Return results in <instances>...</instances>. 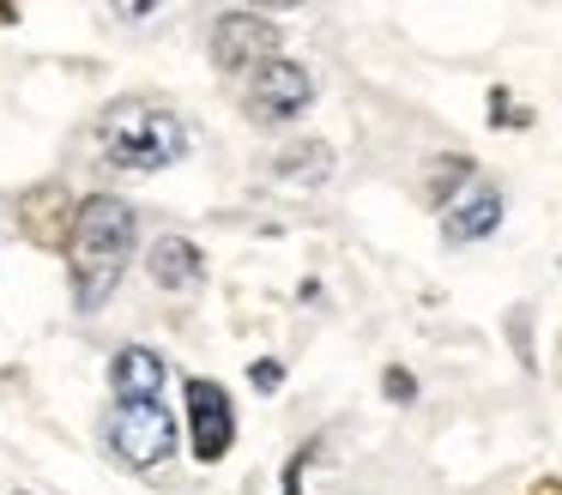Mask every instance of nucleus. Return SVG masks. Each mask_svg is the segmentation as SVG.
I'll return each mask as SVG.
<instances>
[{"label":"nucleus","instance_id":"obj_1","mask_svg":"<svg viewBox=\"0 0 562 495\" xmlns=\"http://www.w3.org/2000/svg\"><path fill=\"white\" fill-rule=\"evenodd\" d=\"M134 236H139V217L127 200L115 193H91V200L74 205V236H67V260H74V302L79 314L103 308L122 278L127 254H134Z\"/></svg>","mask_w":562,"mask_h":495},{"label":"nucleus","instance_id":"obj_2","mask_svg":"<svg viewBox=\"0 0 562 495\" xmlns=\"http://www.w3.org/2000/svg\"><path fill=\"white\" fill-rule=\"evenodd\" d=\"M91 139H98L103 164L115 169H170L188 157L194 133L176 115L170 103H151V97H115L98 121H91Z\"/></svg>","mask_w":562,"mask_h":495},{"label":"nucleus","instance_id":"obj_3","mask_svg":"<svg viewBox=\"0 0 562 495\" xmlns=\"http://www.w3.org/2000/svg\"><path fill=\"white\" fill-rule=\"evenodd\" d=\"M103 429H110V447H115V453H122L127 465H139V471L164 465V459L176 453V423H170V410H164L158 398L115 405Z\"/></svg>","mask_w":562,"mask_h":495},{"label":"nucleus","instance_id":"obj_4","mask_svg":"<svg viewBox=\"0 0 562 495\" xmlns=\"http://www.w3.org/2000/svg\"><path fill=\"white\" fill-rule=\"evenodd\" d=\"M279 48H284V36L267 12H224L212 24V60L224 72H260L267 60H279Z\"/></svg>","mask_w":562,"mask_h":495},{"label":"nucleus","instance_id":"obj_5","mask_svg":"<svg viewBox=\"0 0 562 495\" xmlns=\"http://www.w3.org/2000/svg\"><path fill=\"white\" fill-rule=\"evenodd\" d=\"M315 103V79H308V67H296V60H267L260 72H248V115L267 121V127H284V121H296L303 109Z\"/></svg>","mask_w":562,"mask_h":495},{"label":"nucleus","instance_id":"obj_6","mask_svg":"<svg viewBox=\"0 0 562 495\" xmlns=\"http://www.w3.org/2000/svg\"><path fill=\"white\" fill-rule=\"evenodd\" d=\"M231 441H236L231 393H224L218 381H206V374H194V381H188V447H194L200 465H218V459L231 453Z\"/></svg>","mask_w":562,"mask_h":495},{"label":"nucleus","instance_id":"obj_7","mask_svg":"<svg viewBox=\"0 0 562 495\" xmlns=\"http://www.w3.org/2000/svg\"><path fill=\"white\" fill-rule=\"evenodd\" d=\"M496 224H502V193L490 181H465L460 200H448V212H441V236L448 241H484L496 236Z\"/></svg>","mask_w":562,"mask_h":495},{"label":"nucleus","instance_id":"obj_8","mask_svg":"<svg viewBox=\"0 0 562 495\" xmlns=\"http://www.w3.org/2000/svg\"><path fill=\"white\" fill-rule=\"evenodd\" d=\"M19 224H25V236L43 241V248H67V236H74V200H67L61 181L31 188L25 200H19Z\"/></svg>","mask_w":562,"mask_h":495},{"label":"nucleus","instance_id":"obj_9","mask_svg":"<svg viewBox=\"0 0 562 495\" xmlns=\"http://www.w3.org/2000/svg\"><path fill=\"white\" fill-rule=\"evenodd\" d=\"M110 381H115V405L158 398L164 393V357H158V350H146V345H127V350H115Z\"/></svg>","mask_w":562,"mask_h":495},{"label":"nucleus","instance_id":"obj_10","mask_svg":"<svg viewBox=\"0 0 562 495\" xmlns=\"http://www.w3.org/2000/svg\"><path fill=\"white\" fill-rule=\"evenodd\" d=\"M200 248L188 236H158L146 248V272H151V284H164V290H188L200 278Z\"/></svg>","mask_w":562,"mask_h":495},{"label":"nucleus","instance_id":"obj_11","mask_svg":"<svg viewBox=\"0 0 562 495\" xmlns=\"http://www.w3.org/2000/svg\"><path fill=\"white\" fill-rule=\"evenodd\" d=\"M272 169H279L284 181H303V188H321L327 181V169H333V151L321 139H303V145H291V151H279L272 157Z\"/></svg>","mask_w":562,"mask_h":495},{"label":"nucleus","instance_id":"obj_12","mask_svg":"<svg viewBox=\"0 0 562 495\" xmlns=\"http://www.w3.org/2000/svg\"><path fill=\"white\" fill-rule=\"evenodd\" d=\"M448 181H472V164H465V157H441L436 169H429V200H448Z\"/></svg>","mask_w":562,"mask_h":495},{"label":"nucleus","instance_id":"obj_13","mask_svg":"<svg viewBox=\"0 0 562 495\" xmlns=\"http://www.w3.org/2000/svg\"><path fill=\"white\" fill-rule=\"evenodd\" d=\"M381 381H387V398H393V405H412V398H417V381H412V369H387Z\"/></svg>","mask_w":562,"mask_h":495},{"label":"nucleus","instance_id":"obj_14","mask_svg":"<svg viewBox=\"0 0 562 495\" xmlns=\"http://www.w3.org/2000/svg\"><path fill=\"white\" fill-rule=\"evenodd\" d=\"M248 381L260 386V393H279V381H284V362H272V357H260L255 369H248Z\"/></svg>","mask_w":562,"mask_h":495},{"label":"nucleus","instance_id":"obj_15","mask_svg":"<svg viewBox=\"0 0 562 495\" xmlns=\"http://www.w3.org/2000/svg\"><path fill=\"white\" fill-rule=\"evenodd\" d=\"M308 453H315V447H303V453L291 459V471H284V495H296V477H303V465H308Z\"/></svg>","mask_w":562,"mask_h":495},{"label":"nucleus","instance_id":"obj_16","mask_svg":"<svg viewBox=\"0 0 562 495\" xmlns=\"http://www.w3.org/2000/svg\"><path fill=\"white\" fill-rule=\"evenodd\" d=\"M19 19V7H0V24H13Z\"/></svg>","mask_w":562,"mask_h":495}]
</instances>
